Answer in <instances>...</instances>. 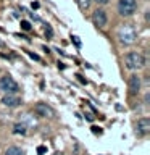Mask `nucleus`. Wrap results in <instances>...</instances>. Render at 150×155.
I'll use <instances>...</instances> for the list:
<instances>
[{"instance_id":"f257e3e1","label":"nucleus","mask_w":150,"mask_h":155,"mask_svg":"<svg viewBox=\"0 0 150 155\" xmlns=\"http://www.w3.org/2000/svg\"><path fill=\"white\" fill-rule=\"evenodd\" d=\"M118 39L123 45H131V44H134L135 39H137V32H135L132 24H123L118 31Z\"/></svg>"},{"instance_id":"f03ea898","label":"nucleus","mask_w":150,"mask_h":155,"mask_svg":"<svg viewBox=\"0 0 150 155\" xmlns=\"http://www.w3.org/2000/svg\"><path fill=\"white\" fill-rule=\"evenodd\" d=\"M124 65L128 70H140V68H144L145 65V58L142 53L139 52H129L128 55L124 57Z\"/></svg>"},{"instance_id":"7ed1b4c3","label":"nucleus","mask_w":150,"mask_h":155,"mask_svg":"<svg viewBox=\"0 0 150 155\" xmlns=\"http://www.w3.org/2000/svg\"><path fill=\"white\" fill-rule=\"evenodd\" d=\"M137 10V0H119L118 2V12L121 16H131Z\"/></svg>"},{"instance_id":"20e7f679","label":"nucleus","mask_w":150,"mask_h":155,"mask_svg":"<svg viewBox=\"0 0 150 155\" xmlns=\"http://www.w3.org/2000/svg\"><path fill=\"white\" fill-rule=\"evenodd\" d=\"M0 89H2L5 94H16L19 91V86L11 76H3L2 79H0Z\"/></svg>"},{"instance_id":"39448f33","label":"nucleus","mask_w":150,"mask_h":155,"mask_svg":"<svg viewBox=\"0 0 150 155\" xmlns=\"http://www.w3.org/2000/svg\"><path fill=\"white\" fill-rule=\"evenodd\" d=\"M34 113L37 116H41V118H53L55 116V110L47 104H37L34 107Z\"/></svg>"},{"instance_id":"423d86ee","label":"nucleus","mask_w":150,"mask_h":155,"mask_svg":"<svg viewBox=\"0 0 150 155\" xmlns=\"http://www.w3.org/2000/svg\"><path fill=\"white\" fill-rule=\"evenodd\" d=\"M106 12L105 10H102V8H97L94 13H92V23L95 24L97 28H103L105 24H106Z\"/></svg>"},{"instance_id":"0eeeda50","label":"nucleus","mask_w":150,"mask_h":155,"mask_svg":"<svg viewBox=\"0 0 150 155\" xmlns=\"http://www.w3.org/2000/svg\"><path fill=\"white\" fill-rule=\"evenodd\" d=\"M2 104L5 107H8V108H15V107H18L21 104V99L15 94H7V95L2 97Z\"/></svg>"},{"instance_id":"6e6552de","label":"nucleus","mask_w":150,"mask_h":155,"mask_svg":"<svg viewBox=\"0 0 150 155\" xmlns=\"http://www.w3.org/2000/svg\"><path fill=\"white\" fill-rule=\"evenodd\" d=\"M128 86H129V92H131V95L139 94V91H140V76H139V74H132V76H129V82H128Z\"/></svg>"},{"instance_id":"1a4fd4ad","label":"nucleus","mask_w":150,"mask_h":155,"mask_svg":"<svg viewBox=\"0 0 150 155\" xmlns=\"http://www.w3.org/2000/svg\"><path fill=\"white\" fill-rule=\"evenodd\" d=\"M135 129H137L139 134H147V133H150V120H148V118L139 120L137 124H135Z\"/></svg>"},{"instance_id":"9d476101","label":"nucleus","mask_w":150,"mask_h":155,"mask_svg":"<svg viewBox=\"0 0 150 155\" xmlns=\"http://www.w3.org/2000/svg\"><path fill=\"white\" fill-rule=\"evenodd\" d=\"M26 129H28V128H26V124H24V123H16V124L13 126V134H21V136H24V134L28 133Z\"/></svg>"},{"instance_id":"9b49d317","label":"nucleus","mask_w":150,"mask_h":155,"mask_svg":"<svg viewBox=\"0 0 150 155\" xmlns=\"http://www.w3.org/2000/svg\"><path fill=\"white\" fill-rule=\"evenodd\" d=\"M5 155H24V152H23V149L16 147V145H11V147H8L5 150Z\"/></svg>"},{"instance_id":"f8f14e48","label":"nucleus","mask_w":150,"mask_h":155,"mask_svg":"<svg viewBox=\"0 0 150 155\" xmlns=\"http://www.w3.org/2000/svg\"><path fill=\"white\" fill-rule=\"evenodd\" d=\"M77 5H79L81 10H87L90 7V0H77Z\"/></svg>"},{"instance_id":"ddd939ff","label":"nucleus","mask_w":150,"mask_h":155,"mask_svg":"<svg viewBox=\"0 0 150 155\" xmlns=\"http://www.w3.org/2000/svg\"><path fill=\"white\" fill-rule=\"evenodd\" d=\"M21 29L23 31H29V29H31V23L26 21V19H23L21 21Z\"/></svg>"},{"instance_id":"4468645a","label":"nucleus","mask_w":150,"mask_h":155,"mask_svg":"<svg viewBox=\"0 0 150 155\" xmlns=\"http://www.w3.org/2000/svg\"><path fill=\"white\" fill-rule=\"evenodd\" d=\"M45 36H47L48 39L53 36V31H52V28H50V26H47V29H45Z\"/></svg>"},{"instance_id":"2eb2a0df","label":"nucleus","mask_w":150,"mask_h":155,"mask_svg":"<svg viewBox=\"0 0 150 155\" xmlns=\"http://www.w3.org/2000/svg\"><path fill=\"white\" fill-rule=\"evenodd\" d=\"M92 133H94V134H102V128H97V126H92Z\"/></svg>"},{"instance_id":"dca6fc26","label":"nucleus","mask_w":150,"mask_h":155,"mask_svg":"<svg viewBox=\"0 0 150 155\" xmlns=\"http://www.w3.org/2000/svg\"><path fill=\"white\" fill-rule=\"evenodd\" d=\"M94 2H95L97 5H106V3L110 2V0H94Z\"/></svg>"},{"instance_id":"f3484780","label":"nucleus","mask_w":150,"mask_h":155,"mask_svg":"<svg viewBox=\"0 0 150 155\" xmlns=\"http://www.w3.org/2000/svg\"><path fill=\"white\" fill-rule=\"evenodd\" d=\"M71 39H73V41H74V44H76V45H77V47H81V41H79V37H76V36H73Z\"/></svg>"},{"instance_id":"a211bd4d","label":"nucleus","mask_w":150,"mask_h":155,"mask_svg":"<svg viewBox=\"0 0 150 155\" xmlns=\"http://www.w3.org/2000/svg\"><path fill=\"white\" fill-rule=\"evenodd\" d=\"M45 150H47V149H45V147H44V145H41V147H39V149H37V152H39V153H41V155H42V153H45Z\"/></svg>"},{"instance_id":"6ab92c4d","label":"nucleus","mask_w":150,"mask_h":155,"mask_svg":"<svg viewBox=\"0 0 150 155\" xmlns=\"http://www.w3.org/2000/svg\"><path fill=\"white\" fill-rule=\"evenodd\" d=\"M29 57H31L32 60H41V58H39V55H36V53H29Z\"/></svg>"},{"instance_id":"aec40b11","label":"nucleus","mask_w":150,"mask_h":155,"mask_svg":"<svg viewBox=\"0 0 150 155\" xmlns=\"http://www.w3.org/2000/svg\"><path fill=\"white\" fill-rule=\"evenodd\" d=\"M148 100H150V94L145 95V104H148Z\"/></svg>"}]
</instances>
